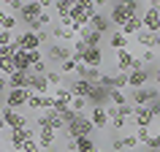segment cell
I'll list each match as a JSON object with an SVG mask.
<instances>
[{
	"mask_svg": "<svg viewBox=\"0 0 160 152\" xmlns=\"http://www.w3.org/2000/svg\"><path fill=\"white\" fill-rule=\"evenodd\" d=\"M43 14V3H38V0H30V3H25L22 6V11H19V22L25 25V30H30V33H38L41 30V25H38V17Z\"/></svg>",
	"mask_w": 160,
	"mask_h": 152,
	"instance_id": "cell-1",
	"label": "cell"
},
{
	"mask_svg": "<svg viewBox=\"0 0 160 152\" xmlns=\"http://www.w3.org/2000/svg\"><path fill=\"white\" fill-rule=\"evenodd\" d=\"M95 125H92V119L87 117V114H76L73 122H68L65 125V136L73 141V139H82V136H92Z\"/></svg>",
	"mask_w": 160,
	"mask_h": 152,
	"instance_id": "cell-2",
	"label": "cell"
},
{
	"mask_svg": "<svg viewBox=\"0 0 160 152\" xmlns=\"http://www.w3.org/2000/svg\"><path fill=\"white\" fill-rule=\"evenodd\" d=\"M158 95H160V87L147 84V87H141V90H133V93H130V103H133V106H149V103L158 101Z\"/></svg>",
	"mask_w": 160,
	"mask_h": 152,
	"instance_id": "cell-3",
	"label": "cell"
},
{
	"mask_svg": "<svg viewBox=\"0 0 160 152\" xmlns=\"http://www.w3.org/2000/svg\"><path fill=\"white\" fill-rule=\"evenodd\" d=\"M30 139H38V130H35V125L19 128V130H8V147H11V149H22V144L30 141Z\"/></svg>",
	"mask_w": 160,
	"mask_h": 152,
	"instance_id": "cell-4",
	"label": "cell"
},
{
	"mask_svg": "<svg viewBox=\"0 0 160 152\" xmlns=\"http://www.w3.org/2000/svg\"><path fill=\"white\" fill-rule=\"evenodd\" d=\"M136 68H144V63L136 54H130L128 49H119L117 52V73H130Z\"/></svg>",
	"mask_w": 160,
	"mask_h": 152,
	"instance_id": "cell-5",
	"label": "cell"
},
{
	"mask_svg": "<svg viewBox=\"0 0 160 152\" xmlns=\"http://www.w3.org/2000/svg\"><path fill=\"white\" fill-rule=\"evenodd\" d=\"M109 95H111V87H106V84H98L92 87V93L87 95V103H90V109H95V106H101V109H106L109 106Z\"/></svg>",
	"mask_w": 160,
	"mask_h": 152,
	"instance_id": "cell-6",
	"label": "cell"
},
{
	"mask_svg": "<svg viewBox=\"0 0 160 152\" xmlns=\"http://www.w3.org/2000/svg\"><path fill=\"white\" fill-rule=\"evenodd\" d=\"M128 19H130V14H128V6L125 3H111L109 8V22L114 30H122V27L128 25Z\"/></svg>",
	"mask_w": 160,
	"mask_h": 152,
	"instance_id": "cell-7",
	"label": "cell"
},
{
	"mask_svg": "<svg viewBox=\"0 0 160 152\" xmlns=\"http://www.w3.org/2000/svg\"><path fill=\"white\" fill-rule=\"evenodd\" d=\"M144 30L147 33H160V6L158 3H149L147 11H144Z\"/></svg>",
	"mask_w": 160,
	"mask_h": 152,
	"instance_id": "cell-8",
	"label": "cell"
},
{
	"mask_svg": "<svg viewBox=\"0 0 160 152\" xmlns=\"http://www.w3.org/2000/svg\"><path fill=\"white\" fill-rule=\"evenodd\" d=\"M17 46L22 52H38L41 49V41H38V33H30V30H22V33H17Z\"/></svg>",
	"mask_w": 160,
	"mask_h": 152,
	"instance_id": "cell-9",
	"label": "cell"
},
{
	"mask_svg": "<svg viewBox=\"0 0 160 152\" xmlns=\"http://www.w3.org/2000/svg\"><path fill=\"white\" fill-rule=\"evenodd\" d=\"M30 101V90H8L6 98H3V106L6 109H19V106H27Z\"/></svg>",
	"mask_w": 160,
	"mask_h": 152,
	"instance_id": "cell-10",
	"label": "cell"
},
{
	"mask_svg": "<svg viewBox=\"0 0 160 152\" xmlns=\"http://www.w3.org/2000/svg\"><path fill=\"white\" fill-rule=\"evenodd\" d=\"M3 122H6V128H11V130H19V128L30 125V119H27L25 114H19L17 109H6V106H3Z\"/></svg>",
	"mask_w": 160,
	"mask_h": 152,
	"instance_id": "cell-11",
	"label": "cell"
},
{
	"mask_svg": "<svg viewBox=\"0 0 160 152\" xmlns=\"http://www.w3.org/2000/svg\"><path fill=\"white\" fill-rule=\"evenodd\" d=\"M149 82H152V71L149 68H136V71L128 73V87H133V90H141V87H147Z\"/></svg>",
	"mask_w": 160,
	"mask_h": 152,
	"instance_id": "cell-12",
	"label": "cell"
},
{
	"mask_svg": "<svg viewBox=\"0 0 160 152\" xmlns=\"http://www.w3.org/2000/svg\"><path fill=\"white\" fill-rule=\"evenodd\" d=\"M35 128H52V130H65V125H62V119H60V114L54 109H49V111H41L38 114V122H35Z\"/></svg>",
	"mask_w": 160,
	"mask_h": 152,
	"instance_id": "cell-13",
	"label": "cell"
},
{
	"mask_svg": "<svg viewBox=\"0 0 160 152\" xmlns=\"http://www.w3.org/2000/svg\"><path fill=\"white\" fill-rule=\"evenodd\" d=\"M46 54H49V60H54V63H65V60L73 57V46H68V43H49Z\"/></svg>",
	"mask_w": 160,
	"mask_h": 152,
	"instance_id": "cell-14",
	"label": "cell"
},
{
	"mask_svg": "<svg viewBox=\"0 0 160 152\" xmlns=\"http://www.w3.org/2000/svg\"><path fill=\"white\" fill-rule=\"evenodd\" d=\"M27 106L33 111H49V109H54V95H33L30 93Z\"/></svg>",
	"mask_w": 160,
	"mask_h": 152,
	"instance_id": "cell-15",
	"label": "cell"
},
{
	"mask_svg": "<svg viewBox=\"0 0 160 152\" xmlns=\"http://www.w3.org/2000/svg\"><path fill=\"white\" fill-rule=\"evenodd\" d=\"M68 90H71V95H73V98H87V95L92 93V82H87V79H73V82H71V84H65Z\"/></svg>",
	"mask_w": 160,
	"mask_h": 152,
	"instance_id": "cell-16",
	"label": "cell"
},
{
	"mask_svg": "<svg viewBox=\"0 0 160 152\" xmlns=\"http://www.w3.org/2000/svg\"><path fill=\"white\" fill-rule=\"evenodd\" d=\"M152 122H155V117H152V111L147 106H136L133 109V125L136 128H149Z\"/></svg>",
	"mask_w": 160,
	"mask_h": 152,
	"instance_id": "cell-17",
	"label": "cell"
},
{
	"mask_svg": "<svg viewBox=\"0 0 160 152\" xmlns=\"http://www.w3.org/2000/svg\"><path fill=\"white\" fill-rule=\"evenodd\" d=\"M79 38L87 43V49H101V41H103V35L101 33H95L92 27L87 25V27H82V33H79Z\"/></svg>",
	"mask_w": 160,
	"mask_h": 152,
	"instance_id": "cell-18",
	"label": "cell"
},
{
	"mask_svg": "<svg viewBox=\"0 0 160 152\" xmlns=\"http://www.w3.org/2000/svg\"><path fill=\"white\" fill-rule=\"evenodd\" d=\"M90 27H92L95 33H111V22H109V14H103V11H98L92 19H90Z\"/></svg>",
	"mask_w": 160,
	"mask_h": 152,
	"instance_id": "cell-19",
	"label": "cell"
},
{
	"mask_svg": "<svg viewBox=\"0 0 160 152\" xmlns=\"http://www.w3.org/2000/svg\"><path fill=\"white\" fill-rule=\"evenodd\" d=\"M82 65L87 68H101L103 65V49H87L82 54Z\"/></svg>",
	"mask_w": 160,
	"mask_h": 152,
	"instance_id": "cell-20",
	"label": "cell"
},
{
	"mask_svg": "<svg viewBox=\"0 0 160 152\" xmlns=\"http://www.w3.org/2000/svg\"><path fill=\"white\" fill-rule=\"evenodd\" d=\"M57 141V130H52V128H38V147L41 149H52Z\"/></svg>",
	"mask_w": 160,
	"mask_h": 152,
	"instance_id": "cell-21",
	"label": "cell"
},
{
	"mask_svg": "<svg viewBox=\"0 0 160 152\" xmlns=\"http://www.w3.org/2000/svg\"><path fill=\"white\" fill-rule=\"evenodd\" d=\"M71 101H73V95H71V90L68 87H60L57 93H54V111H62L71 106Z\"/></svg>",
	"mask_w": 160,
	"mask_h": 152,
	"instance_id": "cell-22",
	"label": "cell"
},
{
	"mask_svg": "<svg viewBox=\"0 0 160 152\" xmlns=\"http://www.w3.org/2000/svg\"><path fill=\"white\" fill-rule=\"evenodd\" d=\"M14 68L22 71V73H30V71H33V65H30V52H22V49H19L17 54H14Z\"/></svg>",
	"mask_w": 160,
	"mask_h": 152,
	"instance_id": "cell-23",
	"label": "cell"
},
{
	"mask_svg": "<svg viewBox=\"0 0 160 152\" xmlns=\"http://www.w3.org/2000/svg\"><path fill=\"white\" fill-rule=\"evenodd\" d=\"M73 152H95L98 147H95V141H92V136H82V139H73Z\"/></svg>",
	"mask_w": 160,
	"mask_h": 152,
	"instance_id": "cell-24",
	"label": "cell"
},
{
	"mask_svg": "<svg viewBox=\"0 0 160 152\" xmlns=\"http://www.w3.org/2000/svg\"><path fill=\"white\" fill-rule=\"evenodd\" d=\"M90 119H92V125H95V128H106V125L111 122L109 114H106V109H101V106H95V109L90 111Z\"/></svg>",
	"mask_w": 160,
	"mask_h": 152,
	"instance_id": "cell-25",
	"label": "cell"
},
{
	"mask_svg": "<svg viewBox=\"0 0 160 152\" xmlns=\"http://www.w3.org/2000/svg\"><path fill=\"white\" fill-rule=\"evenodd\" d=\"M8 90H27V73L14 71V73L8 76Z\"/></svg>",
	"mask_w": 160,
	"mask_h": 152,
	"instance_id": "cell-26",
	"label": "cell"
},
{
	"mask_svg": "<svg viewBox=\"0 0 160 152\" xmlns=\"http://www.w3.org/2000/svg\"><path fill=\"white\" fill-rule=\"evenodd\" d=\"M141 30H144V19H138V17H130V19H128V25L122 27L125 38H128V35H133V38H136V35L141 33Z\"/></svg>",
	"mask_w": 160,
	"mask_h": 152,
	"instance_id": "cell-27",
	"label": "cell"
},
{
	"mask_svg": "<svg viewBox=\"0 0 160 152\" xmlns=\"http://www.w3.org/2000/svg\"><path fill=\"white\" fill-rule=\"evenodd\" d=\"M17 22H19V19L14 17L11 11L0 8V30H8V33H14V27H17Z\"/></svg>",
	"mask_w": 160,
	"mask_h": 152,
	"instance_id": "cell-28",
	"label": "cell"
},
{
	"mask_svg": "<svg viewBox=\"0 0 160 152\" xmlns=\"http://www.w3.org/2000/svg\"><path fill=\"white\" fill-rule=\"evenodd\" d=\"M109 46L111 49H128V38H125V33L122 30H111V35H109Z\"/></svg>",
	"mask_w": 160,
	"mask_h": 152,
	"instance_id": "cell-29",
	"label": "cell"
},
{
	"mask_svg": "<svg viewBox=\"0 0 160 152\" xmlns=\"http://www.w3.org/2000/svg\"><path fill=\"white\" fill-rule=\"evenodd\" d=\"M52 38H57L60 43H62V41H76V33H73V30H68V27L54 25V27H52Z\"/></svg>",
	"mask_w": 160,
	"mask_h": 152,
	"instance_id": "cell-30",
	"label": "cell"
},
{
	"mask_svg": "<svg viewBox=\"0 0 160 152\" xmlns=\"http://www.w3.org/2000/svg\"><path fill=\"white\" fill-rule=\"evenodd\" d=\"M82 65V60L79 57H71V60H65V63H60V73L65 76V73H76V68Z\"/></svg>",
	"mask_w": 160,
	"mask_h": 152,
	"instance_id": "cell-31",
	"label": "cell"
},
{
	"mask_svg": "<svg viewBox=\"0 0 160 152\" xmlns=\"http://www.w3.org/2000/svg\"><path fill=\"white\" fill-rule=\"evenodd\" d=\"M109 103H111V106H125V103H128V95H125V90H111V95H109Z\"/></svg>",
	"mask_w": 160,
	"mask_h": 152,
	"instance_id": "cell-32",
	"label": "cell"
},
{
	"mask_svg": "<svg viewBox=\"0 0 160 152\" xmlns=\"http://www.w3.org/2000/svg\"><path fill=\"white\" fill-rule=\"evenodd\" d=\"M136 43H141L144 49H152V43H155V33H147V30H141V33L136 35Z\"/></svg>",
	"mask_w": 160,
	"mask_h": 152,
	"instance_id": "cell-33",
	"label": "cell"
},
{
	"mask_svg": "<svg viewBox=\"0 0 160 152\" xmlns=\"http://www.w3.org/2000/svg\"><path fill=\"white\" fill-rule=\"evenodd\" d=\"M125 6H128V14H130V17H138V19H144L147 3H125Z\"/></svg>",
	"mask_w": 160,
	"mask_h": 152,
	"instance_id": "cell-34",
	"label": "cell"
},
{
	"mask_svg": "<svg viewBox=\"0 0 160 152\" xmlns=\"http://www.w3.org/2000/svg\"><path fill=\"white\" fill-rule=\"evenodd\" d=\"M71 109H73L76 114H84V109H90V103H87V98H73V101H71Z\"/></svg>",
	"mask_w": 160,
	"mask_h": 152,
	"instance_id": "cell-35",
	"label": "cell"
},
{
	"mask_svg": "<svg viewBox=\"0 0 160 152\" xmlns=\"http://www.w3.org/2000/svg\"><path fill=\"white\" fill-rule=\"evenodd\" d=\"M46 82H49V87L57 84V90H60V84H62V73H60V71H46Z\"/></svg>",
	"mask_w": 160,
	"mask_h": 152,
	"instance_id": "cell-36",
	"label": "cell"
},
{
	"mask_svg": "<svg viewBox=\"0 0 160 152\" xmlns=\"http://www.w3.org/2000/svg\"><path fill=\"white\" fill-rule=\"evenodd\" d=\"M147 149H152V152H160V136L158 133H149V139H147V144H144Z\"/></svg>",
	"mask_w": 160,
	"mask_h": 152,
	"instance_id": "cell-37",
	"label": "cell"
},
{
	"mask_svg": "<svg viewBox=\"0 0 160 152\" xmlns=\"http://www.w3.org/2000/svg\"><path fill=\"white\" fill-rule=\"evenodd\" d=\"M57 114H60V119H62V125H68V122H73V119H76V111L71 109V106L62 109V111H57Z\"/></svg>",
	"mask_w": 160,
	"mask_h": 152,
	"instance_id": "cell-38",
	"label": "cell"
},
{
	"mask_svg": "<svg viewBox=\"0 0 160 152\" xmlns=\"http://www.w3.org/2000/svg\"><path fill=\"white\" fill-rule=\"evenodd\" d=\"M14 38H17L14 33H8V30H0V46H11V43H14Z\"/></svg>",
	"mask_w": 160,
	"mask_h": 152,
	"instance_id": "cell-39",
	"label": "cell"
},
{
	"mask_svg": "<svg viewBox=\"0 0 160 152\" xmlns=\"http://www.w3.org/2000/svg\"><path fill=\"white\" fill-rule=\"evenodd\" d=\"M38 149H41V147H38V139H30V141L22 144V149H19V152H38Z\"/></svg>",
	"mask_w": 160,
	"mask_h": 152,
	"instance_id": "cell-40",
	"label": "cell"
},
{
	"mask_svg": "<svg viewBox=\"0 0 160 152\" xmlns=\"http://www.w3.org/2000/svg\"><path fill=\"white\" fill-rule=\"evenodd\" d=\"M52 22H54V17H52L49 11H43L41 17H38V25H41V30H46V25H52Z\"/></svg>",
	"mask_w": 160,
	"mask_h": 152,
	"instance_id": "cell-41",
	"label": "cell"
},
{
	"mask_svg": "<svg viewBox=\"0 0 160 152\" xmlns=\"http://www.w3.org/2000/svg\"><path fill=\"white\" fill-rule=\"evenodd\" d=\"M138 60H141L144 68H147V63H155V52H152V49H144L141 54H138Z\"/></svg>",
	"mask_w": 160,
	"mask_h": 152,
	"instance_id": "cell-42",
	"label": "cell"
},
{
	"mask_svg": "<svg viewBox=\"0 0 160 152\" xmlns=\"http://www.w3.org/2000/svg\"><path fill=\"white\" fill-rule=\"evenodd\" d=\"M133 109H136V106L128 101L125 106H119V117H125V119H128V117H133Z\"/></svg>",
	"mask_w": 160,
	"mask_h": 152,
	"instance_id": "cell-43",
	"label": "cell"
},
{
	"mask_svg": "<svg viewBox=\"0 0 160 152\" xmlns=\"http://www.w3.org/2000/svg\"><path fill=\"white\" fill-rule=\"evenodd\" d=\"M136 139H138V144H147V139H149V130L147 128H136Z\"/></svg>",
	"mask_w": 160,
	"mask_h": 152,
	"instance_id": "cell-44",
	"label": "cell"
},
{
	"mask_svg": "<svg viewBox=\"0 0 160 152\" xmlns=\"http://www.w3.org/2000/svg\"><path fill=\"white\" fill-rule=\"evenodd\" d=\"M122 147L133 149V147H138V139H136V136H125V139H122Z\"/></svg>",
	"mask_w": 160,
	"mask_h": 152,
	"instance_id": "cell-45",
	"label": "cell"
},
{
	"mask_svg": "<svg viewBox=\"0 0 160 152\" xmlns=\"http://www.w3.org/2000/svg\"><path fill=\"white\" fill-rule=\"evenodd\" d=\"M111 128L114 130H125V117H114L111 119Z\"/></svg>",
	"mask_w": 160,
	"mask_h": 152,
	"instance_id": "cell-46",
	"label": "cell"
},
{
	"mask_svg": "<svg viewBox=\"0 0 160 152\" xmlns=\"http://www.w3.org/2000/svg\"><path fill=\"white\" fill-rule=\"evenodd\" d=\"M6 93H8V79L0 76V98H6Z\"/></svg>",
	"mask_w": 160,
	"mask_h": 152,
	"instance_id": "cell-47",
	"label": "cell"
},
{
	"mask_svg": "<svg viewBox=\"0 0 160 152\" xmlns=\"http://www.w3.org/2000/svg\"><path fill=\"white\" fill-rule=\"evenodd\" d=\"M111 149L114 152H122L125 147H122V139H111Z\"/></svg>",
	"mask_w": 160,
	"mask_h": 152,
	"instance_id": "cell-48",
	"label": "cell"
},
{
	"mask_svg": "<svg viewBox=\"0 0 160 152\" xmlns=\"http://www.w3.org/2000/svg\"><path fill=\"white\" fill-rule=\"evenodd\" d=\"M152 79H155V87H160V68H158V71H152Z\"/></svg>",
	"mask_w": 160,
	"mask_h": 152,
	"instance_id": "cell-49",
	"label": "cell"
},
{
	"mask_svg": "<svg viewBox=\"0 0 160 152\" xmlns=\"http://www.w3.org/2000/svg\"><path fill=\"white\" fill-rule=\"evenodd\" d=\"M160 49V33H155V43H152V52Z\"/></svg>",
	"mask_w": 160,
	"mask_h": 152,
	"instance_id": "cell-50",
	"label": "cell"
},
{
	"mask_svg": "<svg viewBox=\"0 0 160 152\" xmlns=\"http://www.w3.org/2000/svg\"><path fill=\"white\" fill-rule=\"evenodd\" d=\"M0 128H6V122H3V106H0Z\"/></svg>",
	"mask_w": 160,
	"mask_h": 152,
	"instance_id": "cell-51",
	"label": "cell"
},
{
	"mask_svg": "<svg viewBox=\"0 0 160 152\" xmlns=\"http://www.w3.org/2000/svg\"><path fill=\"white\" fill-rule=\"evenodd\" d=\"M0 152H14V149H11V147H3V149H0Z\"/></svg>",
	"mask_w": 160,
	"mask_h": 152,
	"instance_id": "cell-52",
	"label": "cell"
},
{
	"mask_svg": "<svg viewBox=\"0 0 160 152\" xmlns=\"http://www.w3.org/2000/svg\"><path fill=\"white\" fill-rule=\"evenodd\" d=\"M38 152H49V149H38Z\"/></svg>",
	"mask_w": 160,
	"mask_h": 152,
	"instance_id": "cell-53",
	"label": "cell"
},
{
	"mask_svg": "<svg viewBox=\"0 0 160 152\" xmlns=\"http://www.w3.org/2000/svg\"><path fill=\"white\" fill-rule=\"evenodd\" d=\"M158 136H160V125H158Z\"/></svg>",
	"mask_w": 160,
	"mask_h": 152,
	"instance_id": "cell-54",
	"label": "cell"
},
{
	"mask_svg": "<svg viewBox=\"0 0 160 152\" xmlns=\"http://www.w3.org/2000/svg\"><path fill=\"white\" fill-rule=\"evenodd\" d=\"M95 152H101V149H95Z\"/></svg>",
	"mask_w": 160,
	"mask_h": 152,
	"instance_id": "cell-55",
	"label": "cell"
},
{
	"mask_svg": "<svg viewBox=\"0 0 160 152\" xmlns=\"http://www.w3.org/2000/svg\"><path fill=\"white\" fill-rule=\"evenodd\" d=\"M149 152H152V149H149Z\"/></svg>",
	"mask_w": 160,
	"mask_h": 152,
	"instance_id": "cell-56",
	"label": "cell"
}]
</instances>
